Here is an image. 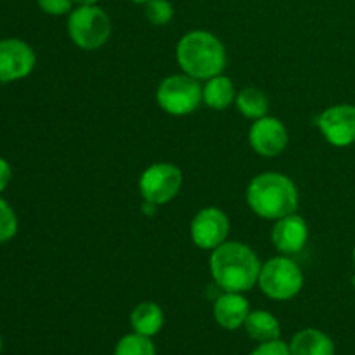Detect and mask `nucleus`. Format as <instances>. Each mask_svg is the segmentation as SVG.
Instances as JSON below:
<instances>
[{"label":"nucleus","mask_w":355,"mask_h":355,"mask_svg":"<svg viewBox=\"0 0 355 355\" xmlns=\"http://www.w3.org/2000/svg\"><path fill=\"white\" fill-rule=\"evenodd\" d=\"M262 266L250 246L239 241H225L211 252L210 270L215 284L231 293H245L259 283Z\"/></svg>","instance_id":"nucleus-1"},{"label":"nucleus","mask_w":355,"mask_h":355,"mask_svg":"<svg viewBox=\"0 0 355 355\" xmlns=\"http://www.w3.org/2000/svg\"><path fill=\"white\" fill-rule=\"evenodd\" d=\"M246 201L255 215L267 220H277L297 211L298 191L293 180L284 173L263 172L250 182Z\"/></svg>","instance_id":"nucleus-2"},{"label":"nucleus","mask_w":355,"mask_h":355,"mask_svg":"<svg viewBox=\"0 0 355 355\" xmlns=\"http://www.w3.org/2000/svg\"><path fill=\"white\" fill-rule=\"evenodd\" d=\"M177 62L186 75L210 80L220 75L227 64V54L220 38L205 30L184 35L177 44Z\"/></svg>","instance_id":"nucleus-3"},{"label":"nucleus","mask_w":355,"mask_h":355,"mask_svg":"<svg viewBox=\"0 0 355 355\" xmlns=\"http://www.w3.org/2000/svg\"><path fill=\"white\" fill-rule=\"evenodd\" d=\"M68 35L76 47L96 51L111 37V19L99 6H78L68 16Z\"/></svg>","instance_id":"nucleus-4"},{"label":"nucleus","mask_w":355,"mask_h":355,"mask_svg":"<svg viewBox=\"0 0 355 355\" xmlns=\"http://www.w3.org/2000/svg\"><path fill=\"white\" fill-rule=\"evenodd\" d=\"M257 284L266 297L277 302H286L302 291L304 274L300 267L288 257H274L262 266Z\"/></svg>","instance_id":"nucleus-5"},{"label":"nucleus","mask_w":355,"mask_h":355,"mask_svg":"<svg viewBox=\"0 0 355 355\" xmlns=\"http://www.w3.org/2000/svg\"><path fill=\"white\" fill-rule=\"evenodd\" d=\"M156 101L165 113L186 116L200 107L203 101V89L196 78L186 73L166 76L156 90Z\"/></svg>","instance_id":"nucleus-6"},{"label":"nucleus","mask_w":355,"mask_h":355,"mask_svg":"<svg viewBox=\"0 0 355 355\" xmlns=\"http://www.w3.org/2000/svg\"><path fill=\"white\" fill-rule=\"evenodd\" d=\"M182 186V172L172 163H155L142 172L139 191L149 205H165L179 194Z\"/></svg>","instance_id":"nucleus-7"},{"label":"nucleus","mask_w":355,"mask_h":355,"mask_svg":"<svg viewBox=\"0 0 355 355\" xmlns=\"http://www.w3.org/2000/svg\"><path fill=\"white\" fill-rule=\"evenodd\" d=\"M229 218L220 208L208 207L198 211L191 222V239L201 250H211L225 243L229 234Z\"/></svg>","instance_id":"nucleus-8"},{"label":"nucleus","mask_w":355,"mask_h":355,"mask_svg":"<svg viewBox=\"0 0 355 355\" xmlns=\"http://www.w3.org/2000/svg\"><path fill=\"white\" fill-rule=\"evenodd\" d=\"M318 127L326 141L336 148H349L355 144V106L335 104L321 113Z\"/></svg>","instance_id":"nucleus-9"},{"label":"nucleus","mask_w":355,"mask_h":355,"mask_svg":"<svg viewBox=\"0 0 355 355\" xmlns=\"http://www.w3.org/2000/svg\"><path fill=\"white\" fill-rule=\"evenodd\" d=\"M35 51L19 38L0 40V82L10 83L26 78L35 68Z\"/></svg>","instance_id":"nucleus-10"},{"label":"nucleus","mask_w":355,"mask_h":355,"mask_svg":"<svg viewBox=\"0 0 355 355\" xmlns=\"http://www.w3.org/2000/svg\"><path fill=\"white\" fill-rule=\"evenodd\" d=\"M248 139L257 155L274 158L286 149L288 130L277 118L262 116L253 121Z\"/></svg>","instance_id":"nucleus-11"},{"label":"nucleus","mask_w":355,"mask_h":355,"mask_svg":"<svg viewBox=\"0 0 355 355\" xmlns=\"http://www.w3.org/2000/svg\"><path fill=\"white\" fill-rule=\"evenodd\" d=\"M309 227L307 222L297 214L286 215L283 218H277L270 232V241L274 248L279 250L284 255H295L302 252L307 245Z\"/></svg>","instance_id":"nucleus-12"},{"label":"nucleus","mask_w":355,"mask_h":355,"mask_svg":"<svg viewBox=\"0 0 355 355\" xmlns=\"http://www.w3.org/2000/svg\"><path fill=\"white\" fill-rule=\"evenodd\" d=\"M250 304L243 293H231L224 291L222 297L215 300L214 305V318L220 328L227 331H234L245 326L246 318L250 314Z\"/></svg>","instance_id":"nucleus-13"},{"label":"nucleus","mask_w":355,"mask_h":355,"mask_svg":"<svg viewBox=\"0 0 355 355\" xmlns=\"http://www.w3.org/2000/svg\"><path fill=\"white\" fill-rule=\"evenodd\" d=\"M291 355H335V343L326 333L307 328L291 338Z\"/></svg>","instance_id":"nucleus-14"},{"label":"nucleus","mask_w":355,"mask_h":355,"mask_svg":"<svg viewBox=\"0 0 355 355\" xmlns=\"http://www.w3.org/2000/svg\"><path fill=\"white\" fill-rule=\"evenodd\" d=\"M130 326L134 333L151 338V336L158 335L165 326V314L155 302H142L132 311Z\"/></svg>","instance_id":"nucleus-15"},{"label":"nucleus","mask_w":355,"mask_h":355,"mask_svg":"<svg viewBox=\"0 0 355 355\" xmlns=\"http://www.w3.org/2000/svg\"><path fill=\"white\" fill-rule=\"evenodd\" d=\"M236 96L238 94L232 80L222 73L207 80V85L203 87V103L215 111H222L231 106L236 101Z\"/></svg>","instance_id":"nucleus-16"},{"label":"nucleus","mask_w":355,"mask_h":355,"mask_svg":"<svg viewBox=\"0 0 355 355\" xmlns=\"http://www.w3.org/2000/svg\"><path fill=\"white\" fill-rule=\"evenodd\" d=\"M245 329L250 338L259 343L277 340L281 336L279 321L276 319V315L267 311L250 312L245 321Z\"/></svg>","instance_id":"nucleus-17"},{"label":"nucleus","mask_w":355,"mask_h":355,"mask_svg":"<svg viewBox=\"0 0 355 355\" xmlns=\"http://www.w3.org/2000/svg\"><path fill=\"white\" fill-rule=\"evenodd\" d=\"M236 106H238L239 113L243 116L252 118V120H259V118L267 116V113H269V99L257 87L243 89L236 96Z\"/></svg>","instance_id":"nucleus-18"},{"label":"nucleus","mask_w":355,"mask_h":355,"mask_svg":"<svg viewBox=\"0 0 355 355\" xmlns=\"http://www.w3.org/2000/svg\"><path fill=\"white\" fill-rule=\"evenodd\" d=\"M113 355H156V347L149 336L130 333L118 340Z\"/></svg>","instance_id":"nucleus-19"},{"label":"nucleus","mask_w":355,"mask_h":355,"mask_svg":"<svg viewBox=\"0 0 355 355\" xmlns=\"http://www.w3.org/2000/svg\"><path fill=\"white\" fill-rule=\"evenodd\" d=\"M146 19L155 26H165L173 17V6L170 0H149L144 3Z\"/></svg>","instance_id":"nucleus-20"},{"label":"nucleus","mask_w":355,"mask_h":355,"mask_svg":"<svg viewBox=\"0 0 355 355\" xmlns=\"http://www.w3.org/2000/svg\"><path fill=\"white\" fill-rule=\"evenodd\" d=\"M17 217L12 207L0 196V243H7L16 236Z\"/></svg>","instance_id":"nucleus-21"},{"label":"nucleus","mask_w":355,"mask_h":355,"mask_svg":"<svg viewBox=\"0 0 355 355\" xmlns=\"http://www.w3.org/2000/svg\"><path fill=\"white\" fill-rule=\"evenodd\" d=\"M37 3L49 16H64V14L71 12L75 2L73 0H37Z\"/></svg>","instance_id":"nucleus-22"},{"label":"nucleus","mask_w":355,"mask_h":355,"mask_svg":"<svg viewBox=\"0 0 355 355\" xmlns=\"http://www.w3.org/2000/svg\"><path fill=\"white\" fill-rule=\"evenodd\" d=\"M250 355H291L290 345L284 343L283 340H270V342H263L257 347Z\"/></svg>","instance_id":"nucleus-23"},{"label":"nucleus","mask_w":355,"mask_h":355,"mask_svg":"<svg viewBox=\"0 0 355 355\" xmlns=\"http://www.w3.org/2000/svg\"><path fill=\"white\" fill-rule=\"evenodd\" d=\"M10 179H12V170H10L9 162L0 158V193L6 191V187L9 186Z\"/></svg>","instance_id":"nucleus-24"},{"label":"nucleus","mask_w":355,"mask_h":355,"mask_svg":"<svg viewBox=\"0 0 355 355\" xmlns=\"http://www.w3.org/2000/svg\"><path fill=\"white\" fill-rule=\"evenodd\" d=\"M75 3H78V6H96L99 0H73Z\"/></svg>","instance_id":"nucleus-25"},{"label":"nucleus","mask_w":355,"mask_h":355,"mask_svg":"<svg viewBox=\"0 0 355 355\" xmlns=\"http://www.w3.org/2000/svg\"><path fill=\"white\" fill-rule=\"evenodd\" d=\"M130 2H134V3H148L149 0H130Z\"/></svg>","instance_id":"nucleus-26"},{"label":"nucleus","mask_w":355,"mask_h":355,"mask_svg":"<svg viewBox=\"0 0 355 355\" xmlns=\"http://www.w3.org/2000/svg\"><path fill=\"white\" fill-rule=\"evenodd\" d=\"M2 349H3V342H2V336H0V354H2Z\"/></svg>","instance_id":"nucleus-27"},{"label":"nucleus","mask_w":355,"mask_h":355,"mask_svg":"<svg viewBox=\"0 0 355 355\" xmlns=\"http://www.w3.org/2000/svg\"><path fill=\"white\" fill-rule=\"evenodd\" d=\"M352 260H354V267H355V246H354V253H352Z\"/></svg>","instance_id":"nucleus-28"},{"label":"nucleus","mask_w":355,"mask_h":355,"mask_svg":"<svg viewBox=\"0 0 355 355\" xmlns=\"http://www.w3.org/2000/svg\"><path fill=\"white\" fill-rule=\"evenodd\" d=\"M352 284H354V288H355V276L352 277Z\"/></svg>","instance_id":"nucleus-29"}]
</instances>
